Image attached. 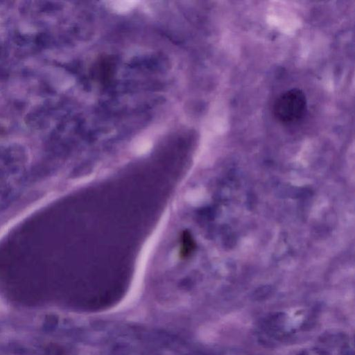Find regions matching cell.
Here are the masks:
<instances>
[{"label":"cell","instance_id":"6da1fadb","mask_svg":"<svg viewBox=\"0 0 355 355\" xmlns=\"http://www.w3.org/2000/svg\"><path fill=\"white\" fill-rule=\"evenodd\" d=\"M306 107L304 93L299 89L293 88L279 96L274 103L273 113L279 122L291 123L304 115Z\"/></svg>","mask_w":355,"mask_h":355},{"label":"cell","instance_id":"7a4b0ae2","mask_svg":"<svg viewBox=\"0 0 355 355\" xmlns=\"http://www.w3.org/2000/svg\"><path fill=\"white\" fill-rule=\"evenodd\" d=\"M196 248L195 241L189 231H184L181 236L180 255L181 258L189 257Z\"/></svg>","mask_w":355,"mask_h":355},{"label":"cell","instance_id":"3957f363","mask_svg":"<svg viewBox=\"0 0 355 355\" xmlns=\"http://www.w3.org/2000/svg\"><path fill=\"white\" fill-rule=\"evenodd\" d=\"M135 1H112V8L119 12H125L131 10L137 4Z\"/></svg>","mask_w":355,"mask_h":355}]
</instances>
